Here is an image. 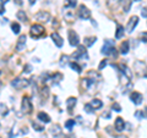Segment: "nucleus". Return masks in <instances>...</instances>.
Masks as SVG:
<instances>
[{"label":"nucleus","instance_id":"nucleus-3","mask_svg":"<svg viewBox=\"0 0 147 138\" xmlns=\"http://www.w3.org/2000/svg\"><path fill=\"white\" fill-rule=\"evenodd\" d=\"M30 84V81L27 78H15L11 81V86L15 89H22Z\"/></svg>","mask_w":147,"mask_h":138},{"label":"nucleus","instance_id":"nucleus-25","mask_svg":"<svg viewBox=\"0 0 147 138\" xmlns=\"http://www.w3.org/2000/svg\"><path fill=\"white\" fill-rule=\"evenodd\" d=\"M16 16H17V18H18V20H20V21H22V22H27V21H28V17H27L26 12H25V11H22V10L17 11Z\"/></svg>","mask_w":147,"mask_h":138},{"label":"nucleus","instance_id":"nucleus-45","mask_svg":"<svg viewBox=\"0 0 147 138\" xmlns=\"http://www.w3.org/2000/svg\"><path fill=\"white\" fill-rule=\"evenodd\" d=\"M9 0H1V4H5V3H7Z\"/></svg>","mask_w":147,"mask_h":138},{"label":"nucleus","instance_id":"nucleus-29","mask_svg":"<svg viewBox=\"0 0 147 138\" xmlns=\"http://www.w3.org/2000/svg\"><path fill=\"white\" fill-rule=\"evenodd\" d=\"M74 126H75V120H67L66 122H65V128H67L69 131H71L72 128H74Z\"/></svg>","mask_w":147,"mask_h":138},{"label":"nucleus","instance_id":"nucleus-43","mask_svg":"<svg viewBox=\"0 0 147 138\" xmlns=\"http://www.w3.org/2000/svg\"><path fill=\"white\" fill-rule=\"evenodd\" d=\"M30 4L31 5H33V4H36V0H30Z\"/></svg>","mask_w":147,"mask_h":138},{"label":"nucleus","instance_id":"nucleus-22","mask_svg":"<svg viewBox=\"0 0 147 138\" xmlns=\"http://www.w3.org/2000/svg\"><path fill=\"white\" fill-rule=\"evenodd\" d=\"M96 40H97V37H86V38L84 39V44H85V47L90 48L94 44Z\"/></svg>","mask_w":147,"mask_h":138},{"label":"nucleus","instance_id":"nucleus-10","mask_svg":"<svg viewBox=\"0 0 147 138\" xmlns=\"http://www.w3.org/2000/svg\"><path fill=\"white\" fill-rule=\"evenodd\" d=\"M84 56L87 59V50H86V47H84V45H79V47H77V50L72 54V58H74V59H80V58H84Z\"/></svg>","mask_w":147,"mask_h":138},{"label":"nucleus","instance_id":"nucleus-44","mask_svg":"<svg viewBox=\"0 0 147 138\" xmlns=\"http://www.w3.org/2000/svg\"><path fill=\"white\" fill-rule=\"evenodd\" d=\"M144 77H146V78H147V68H146L145 72H144Z\"/></svg>","mask_w":147,"mask_h":138},{"label":"nucleus","instance_id":"nucleus-37","mask_svg":"<svg viewBox=\"0 0 147 138\" xmlns=\"http://www.w3.org/2000/svg\"><path fill=\"white\" fill-rule=\"evenodd\" d=\"M140 37H141L142 42H145V43H147V33H146V32H144V33H141V34H140Z\"/></svg>","mask_w":147,"mask_h":138},{"label":"nucleus","instance_id":"nucleus-18","mask_svg":"<svg viewBox=\"0 0 147 138\" xmlns=\"http://www.w3.org/2000/svg\"><path fill=\"white\" fill-rule=\"evenodd\" d=\"M76 102H77V99L75 98V96H70V98L66 99V108H67L69 111H71V110L74 109V107L76 105Z\"/></svg>","mask_w":147,"mask_h":138},{"label":"nucleus","instance_id":"nucleus-26","mask_svg":"<svg viewBox=\"0 0 147 138\" xmlns=\"http://www.w3.org/2000/svg\"><path fill=\"white\" fill-rule=\"evenodd\" d=\"M70 67H71L75 72H77V73H81V72H82V67H81L77 62H75V61H71V62H70Z\"/></svg>","mask_w":147,"mask_h":138},{"label":"nucleus","instance_id":"nucleus-15","mask_svg":"<svg viewBox=\"0 0 147 138\" xmlns=\"http://www.w3.org/2000/svg\"><path fill=\"white\" fill-rule=\"evenodd\" d=\"M119 68H120L123 76H125L127 80H131V78H132V71L126 65H120V66H119Z\"/></svg>","mask_w":147,"mask_h":138},{"label":"nucleus","instance_id":"nucleus-39","mask_svg":"<svg viewBox=\"0 0 147 138\" xmlns=\"http://www.w3.org/2000/svg\"><path fill=\"white\" fill-rule=\"evenodd\" d=\"M88 75L90 76H93V77H96V78H99V75L97 72H93V71H88Z\"/></svg>","mask_w":147,"mask_h":138},{"label":"nucleus","instance_id":"nucleus-28","mask_svg":"<svg viewBox=\"0 0 147 138\" xmlns=\"http://www.w3.org/2000/svg\"><path fill=\"white\" fill-rule=\"evenodd\" d=\"M32 127H33L37 132H42V131L44 130V127H43L42 125H39V123L37 122V121H32Z\"/></svg>","mask_w":147,"mask_h":138},{"label":"nucleus","instance_id":"nucleus-40","mask_svg":"<svg viewBox=\"0 0 147 138\" xmlns=\"http://www.w3.org/2000/svg\"><path fill=\"white\" fill-rule=\"evenodd\" d=\"M142 115H144V117L147 119V107L144 109V111H142Z\"/></svg>","mask_w":147,"mask_h":138},{"label":"nucleus","instance_id":"nucleus-4","mask_svg":"<svg viewBox=\"0 0 147 138\" xmlns=\"http://www.w3.org/2000/svg\"><path fill=\"white\" fill-rule=\"evenodd\" d=\"M21 110L24 114H31L32 113V103H31V99L28 98L27 95H25L22 98V102H21Z\"/></svg>","mask_w":147,"mask_h":138},{"label":"nucleus","instance_id":"nucleus-42","mask_svg":"<svg viewBox=\"0 0 147 138\" xmlns=\"http://www.w3.org/2000/svg\"><path fill=\"white\" fill-rule=\"evenodd\" d=\"M4 12H5V9H4V4H1V11H0V13H1V15H3Z\"/></svg>","mask_w":147,"mask_h":138},{"label":"nucleus","instance_id":"nucleus-11","mask_svg":"<svg viewBox=\"0 0 147 138\" xmlns=\"http://www.w3.org/2000/svg\"><path fill=\"white\" fill-rule=\"evenodd\" d=\"M50 37H52V39H53L54 44L57 45L58 48H61V47H63V44H64V40H63V38L60 37V34H59L58 32H53V33L50 34Z\"/></svg>","mask_w":147,"mask_h":138},{"label":"nucleus","instance_id":"nucleus-5","mask_svg":"<svg viewBox=\"0 0 147 138\" xmlns=\"http://www.w3.org/2000/svg\"><path fill=\"white\" fill-rule=\"evenodd\" d=\"M67 36H69V42H70L71 47H79V44H80V37H79V34H77L74 29H69Z\"/></svg>","mask_w":147,"mask_h":138},{"label":"nucleus","instance_id":"nucleus-34","mask_svg":"<svg viewBox=\"0 0 147 138\" xmlns=\"http://www.w3.org/2000/svg\"><path fill=\"white\" fill-rule=\"evenodd\" d=\"M112 110H114V111H117V113L121 111L120 104H119V103H113V105H112Z\"/></svg>","mask_w":147,"mask_h":138},{"label":"nucleus","instance_id":"nucleus-24","mask_svg":"<svg viewBox=\"0 0 147 138\" xmlns=\"http://www.w3.org/2000/svg\"><path fill=\"white\" fill-rule=\"evenodd\" d=\"M91 105L93 107V109H100L103 107V102L100 99H97V98H94V99H92V102H91Z\"/></svg>","mask_w":147,"mask_h":138},{"label":"nucleus","instance_id":"nucleus-36","mask_svg":"<svg viewBox=\"0 0 147 138\" xmlns=\"http://www.w3.org/2000/svg\"><path fill=\"white\" fill-rule=\"evenodd\" d=\"M105 65H107V60H103V61H100L99 66H98V70H99V71H100V70H103V68L105 67Z\"/></svg>","mask_w":147,"mask_h":138},{"label":"nucleus","instance_id":"nucleus-23","mask_svg":"<svg viewBox=\"0 0 147 138\" xmlns=\"http://www.w3.org/2000/svg\"><path fill=\"white\" fill-rule=\"evenodd\" d=\"M93 84H94V81L91 80V78H84V80H82V86H84L86 89H90Z\"/></svg>","mask_w":147,"mask_h":138},{"label":"nucleus","instance_id":"nucleus-14","mask_svg":"<svg viewBox=\"0 0 147 138\" xmlns=\"http://www.w3.org/2000/svg\"><path fill=\"white\" fill-rule=\"evenodd\" d=\"M49 132H50V135H52L53 137H60L61 133H63V130L60 128V126L55 123V125L52 126V128L49 130Z\"/></svg>","mask_w":147,"mask_h":138},{"label":"nucleus","instance_id":"nucleus-13","mask_svg":"<svg viewBox=\"0 0 147 138\" xmlns=\"http://www.w3.org/2000/svg\"><path fill=\"white\" fill-rule=\"evenodd\" d=\"M26 36L25 34H22L20 36V38H18L17 40V44H16V52H22V50L25 49L26 47Z\"/></svg>","mask_w":147,"mask_h":138},{"label":"nucleus","instance_id":"nucleus-38","mask_svg":"<svg viewBox=\"0 0 147 138\" xmlns=\"http://www.w3.org/2000/svg\"><path fill=\"white\" fill-rule=\"evenodd\" d=\"M141 16H142V17H147V7H142V10H141Z\"/></svg>","mask_w":147,"mask_h":138},{"label":"nucleus","instance_id":"nucleus-21","mask_svg":"<svg viewBox=\"0 0 147 138\" xmlns=\"http://www.w3.org/2000/svg\"><path fill=\"white\" fill-rule=\"evenodd\" d=\"M64 80V76L61 75L60 72H55L54 75L52 76V82L54 84H58V83H60V82Z\"/></svg>","mask_w":147,"mask_h":138},{"label":"nucleus","instance_id":"nucleus-31","mask_svg":"<svg viewBox=\"0 0 147 138\" xmlns=\"http://www.w3.org/2000/svg\"><path fill=\"white\" fill-rule=\"evenodd\" d=\"M0 107H1V117H5L6 115L9 114V110H7V108H6V105L4 104V103H1V105H0Z\"/></svg>","mask_w":147,"mask_h":138},{"label":"nucleus","instance_id":"nucleus-30","mask_svg":"<svg viewBox=\"0 0 147 138\" xmlns=\"http://www.w3.org/2000/svg\"><path fill=\"white\" fill-rule=\"evenodd\" d=\"M76 1L77 0H65L64 6L65 7H74V6H76Z\"/></svg>","mask_w":147,"mask_h":138},{"label":"nucleus","instance_id":"nucleus-7","mask_svg":"<svg viewBox=\"0 0 147 138\" xmlns=\"http://www.w3.org/2000/svg\"><path fill=\"white\" fill-rule=\"evenodd\" d=\"M137 23H139V17L137 16H131L130 17V20L127 21V25H126V32H129V33H131L132 31L135 29V27L137 26Z\"/></svg>","mask_w":147,"mask_h":138},{"label":"nucleus","instance_id":"nucleus-6","mask_svg":"<svg viewBox=\"0 0 147 138\" xmlns=\"http://www.w3.org/2000/svg\"><path fill=\"white\" fill-rule=\"evenodd\" d=\"M77 15H79V17L81 18V20H88V18L91 17V11L86 5H80L79 11H77Z\"/></svg>","mask_w":147,"mask_h":138},{"label":"nucleus","instance_id":"nucleus-19","mask_svg":"<svg viewBox=\"0 0 147 138\" xmlns=\"http://www.w3.org/2000/svg\"><path fill=\"white\" fill-rule=\"evenodd\" d=\"M107 5L109 9H117L118 6L123 5V0H107Z\"/></svg>","mask_w":147,"mask_h":138},{"label":"nucleus","instance_id":"nucleus-16","mask_svg":"<svg viewBox=\"0 0 147 138\" xmlns=\"http://www.w3.org/2000/svg\"><path fill=\"white\" fill-rule=\"evenodd\" d=\"M37 119H38L40 122H44V123H49L50 122V116L44 111H39L38 114H37Z\"/></svg>","mask_w":147,"mask_h":138},{"label":"nucleus","instance_id":"nucleus-1","mask_svg":"<svg viewBox=\"0 0 147 138\" xmlns=\"http://www.w3.org/2000/svg\"><path fill=\"white\" fill-rule=\"evenodd\" d=\"M100 53H102L103 55H110V56L117 58L118 53H117V49L114 48V40H110V39L105 40L103 47H102V50H100Z\"/></svg>","mask_w":147,"mask_h":138},{"label":"nucleus","instance_id":"nucleus-17","mask_svg":"<svg viewBox=\"0 0 147 138\" xmlns=\"http://www.w3.org/2000/svg\"><path fill=\"white\" fill-rule=\"evenodd\" d=\"M129 50H130V42L129 40H124L120 45V53L123 55H126L129 53Z\"/></svg>","mask_w":147,"mask_h":138},{"label":"nucleus","instance_id":"nucleus-27","mask_svg":"<svg viewBox=\"0 0 147 138\" xmlns=\"http://www.w3.org/2000/svg\"><path fill=\"white\" fill-rule=\"evenodd\" d=\"M11 29H12V32L15 34H18L20 33V31H21V26L17 23V22H13V23L11 25Z\"/></svg>","mask_w":147,"mask_h":138},{"label":"nucleus","instance_id":"nucleus-8","mask_svg":"<svg viewBox=\"0 0 147 138\" xmlns=\"http://www.w3.org/2000/svg\"><path fill=\"white\" fill-rule=\"evenodd\" d=\"M130 100L135 105H140V104H142V102H144V95L141 93H139V92H132L130 94Z\"/></svg>","mask_w":147,"mask_h":138},{"label":"nucleus","instance_id":"nucleus-41","mask_svg":"<svg viewBox=\"0 0 147 138\" xmlns=\"http://www.w3.org/2000/svg\"><path fill=\"white\" fill-rule=\"evenodd\" d=\"M13 1H15V4H16V5H18V6L22 5V0H13Z\"/></svg>","mask_w":147,"mask_h":138},{"label":"nucleus","instance_id":"nucleus-33","mask_svg":"<svg viewBox=\"0 0 147 138\" xmlns=\"http://www.w3.org/2000/svg\"><path fill=\"white\" fill-rule=\"evenodd\" d=\"M67 60H69L67 55H63V56L60 58V66H65L67 64Z\"/></svg>","mask_w":147,"mask_h":138},{"label":"nucleus","instance_id":"nucleus-9","mask_svg":"<svg viewBox=\"0 0 147 138\" xmlns=\"http://www.w3.org/2000/svg\"><path fill=\"white\" fill-rule=\"evenodd\" d=\"M36 20L37 21H39V22H48L50 20V13L48 11H39V12H37L36 13Z\"/></svg>","mask_w":147,"mask_h":138},{"label":"nucleus","instance_id":"nucleus-35","mask_svg":"<svg viewBox=\"0 0 147 138\" xmlns=\"http://www.w3.org/2000/svg\"><path fill=\"white\" fill-rule=\"evenodd\" d=\"M31 71H32V66L30 65V64L25 65V67H24V72H25V73H30Z\"/></svg>","mask_w":147,"mask_h":138},{"label":"nucleus","instance_id":"nucleus-12","mask_svg":"<svg viewBox=\"0 0 147 138\" xmlns=\"http://www.w3.org/2000/svg\"><path fill=\"white\" fill-rule=\"evenodd\" d=\"M114 128L118 131V132H121L124 131V128H125V121L123 120V117H117L115 119V122H114Z\"/></svg>","mask_w":147,"mask_h":138},{"label":"nucleus","instance_id":"nucleus-32","mask_svg":"<svg viewBox=\"0 0 147 138\" xmlns=\"http://www.w3.org/2000/svg\"><path fill=\"white\" fill-rule=\"evenodd\" d=\"M85 111H86L87 114H92V113H93V107L91 105V103L85 104Z\"/></svg>","mask_w":147,"mask_h":138},{"label":"nucleus","instance_id":"nucleus-20","mask_svg":"<svg viewBox=\"0 0 147 138\" xmlns=\"http://www.w3.org/2000/svg\"><path fill=\"white\" fill-rule=\"evenodd\" d=\"M125 28L121 26V25H119V23H117V32H115V38L117 39H121L123 37H124V34H125Z\"/></svg>","mask_w":147,"mask_h":138},{"label":"nucleus","instance_id":"nucleus-2","mask_svg":"<svg viewBox=\"0 0 147 138\" xmlns=\"http://www.w3.org/2000/svg\"><path fill=\"white\" fill-rule=\"evenodd\" d=\"M30 34L32 38H39L44 34V27L39 23H34L31 26V31H30Z\"/></svg>","mask_w":147,"mask_h":138},{"label":"nucleus","instance_id":"nucleus-46","mask_svg":"<svg viewBox=\"0 0 147 138\" xmlns=\"http://www.w3.org/2000/svg\"><path fill=\"white\" fill-rule=\"evenodd\" d=\"M134 1H140V0H134Z\"/></svg>","mask_w":147,"mask_h":138}]
</instances>
